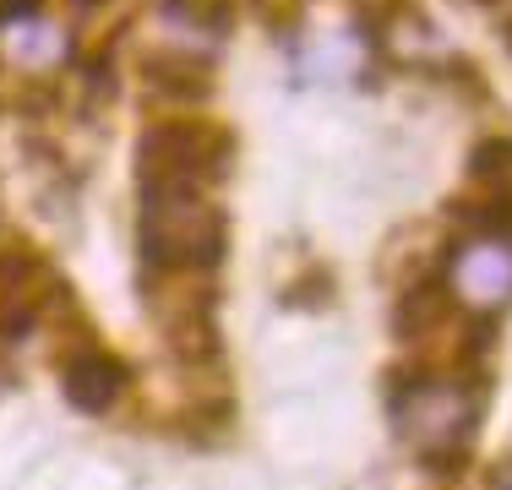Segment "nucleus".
I'll use <instances>...</instances> for the list:
<instances>
[{
    "label": "nucleus",
    "mask_w": 512,
    "mask_h": 490,
    "mask_svg": "<svg viewBox=\"0 0 512 490\" xmlns=\"http://www.w3.org/2000/svg\"><path fill=\"white\" fill-rule=\"evenodd\" d=\"M60 387H66V398L77 403L82 414H104L126 398L131 365L120 360V354L99 349V343H77V349L66 354V365H60Z\"/></svg>",
    "instance_id": "nucleus-7"
},
{
    "label": "nucleus",
    "mask_w": 512,
    "mask_h": 490,
    "mask_svg": "<svg viewBox=\"0 0 512 490\" xmlns=\"http://www.w3.org/2000/svg\"><path fill=\"white\" fill-rule=\"evenodd\" d=\"M82 6H93V0H82Z\"/></svg>",
    "instance_id": "nucleus-13"
},
{
    "label": "nucleus",
    "mask_w": 512,
    "mask_h": 490,
    "mask_svg": "<svg viewBox=\"0 0 512 490\" xmlns=\"http://www.w3.org/2000/svg\"><path fill=\"white\" fill-rule=\"evenodd\" d=\"M507 33H512V28H507Z\"/></svg>",
    "instance_id": "nucleus-14"
},
{
    "label": "nucleus",
    "mask_w": 512,
    "mask_h": 490,
    "mask_svg": "<svg viewBox=\"0 0 512 490\" xmlns=\"http://www.w3.org/2000/svg\"><path fill=\"white\" fill-rule=\"evenodd\" d=\"M447 289L469 311H502L512 305V235L507 229H480L447 256Z\"/></svg>",
    "instance_id": "nucleus-4"
},
{
    "label": "nucleus",
    "mask_w": 512,
    "mask_h": 490,
    "mask_svg": "<svg viewBox=\"0 0 512 490\" xmlns=\"http://www.w3.org/2000/svg\"><path fill=\"white\" fill-rule=\"evenodd\" d=\"M153 316L180 354H218L213 289L197 273H158L153 267Z\"/></svg>",
    "instance_id": "nucleus-6"
},
{
    "label": "nucleus",
    "mask_w": 512,
    "mask_h": 490,
    "mask_svg": "<svg viewBox=\"0 0 512 490\" xmlns=\"http://www.w3.org/2000/svg\"><path fill=\"white\" fill-rule=\"evenodd\" d=\"M474 6H496V0H474Z\"/></svg>",
    "instance_id": "nucleus-11"
},
{
    "label": "nucleus",
    "mask_w": 512,
    "mask_h": 490,
    "mask_svg": "<svg viewBox=\"0 0 512 490\" xmlns=\"http://www.w3.org/2000/svg\"><path fill=\"white\" fill-rule=\"evenodd\" d=\"M229 251V218L207 191H142V256L158 273H213Z\"/></svg>",
    "instance_id": "nucleus-2"
},
{
    "label": "nucleus",
    "mask_w": 512,
    "mask_h": 490,
    "mask_svg": "<svg viewBox=\"0 0 512 490\" xmlns=\"http://www.w3.org/2000/svg\"><path fill=\"white\" fill-rule=\"evenodd\" d=\"M502 490H512V480H502Z\"/></svg>",
    "instance_id": "nucleus-12"
},
{
    "label": "nucleus",
    "mask_w": 512,
    "mask_h": 490,
    "mask_svg": "<svg viewBox=\"0 0 512 490\" xmlns=\"http://www.w3.org/2000/svg\"><path fill=\"white\" fill-rule=\"evenodd\" d=\"M142 191H213L235 169V137L218 120H164L142 137Z\"/></svg>",
    "instance_id": "nucleus-3"
},
{
    "label": "nucleus",
    "mask_w": 512,
    "mask_h": 490,
    "mask_svg": "<svg viewBox=\"0 0 512 490\" xmlns=\"http://www.w3.org/2000/svg\"><path fill=\"white\" fill-rule=\"evenodd\" d=\"M485 414V376L480 371H442V365H414L409 387L393 392V420L414 458L425 469L453 474L474 447Z\"/></svg>",
    "instance_id": "nucleus-1"
},
{
    "label": "nucleus",
    "mask_w": 512,
    "mask_h": 490,
    "mask_svg": "<svg viewBox=\"0 0 512 490\" xmlns=\"http://www.w3.org/2000/svg\"><path fill=\"white\" fill-rule=\"evenodd\" d=\"M148 77L158 82L164 93H207V71L191 66V60H148Z\"/></svg>",
    "instance_id": "nucleus-10"
},
{
    "label": "nucleus",
    "mask_w": 512,
    "mask_h": 490,
    "mask_svg": "<svg viewBox=\"0 0 512 490\" xmlns=\"http://www.w3.org/2000/svg\"><path fill=\"white\" fill-rule=\"evenodd\" d=\"M66 33L44 28V22H17V33H11V66H55V60H66Z\"/></svg>",
    "instance_id": "nucleus-9"
},
{
    "label": "nucleus",
    "mask_w": 512,
    "mask_h": 490,
    "mask_svg": "<svg viewBox=\"0 0 512 490\" xmlns=\"http://www.w3.org/2000/svg\"><path fill=\"white\" fill-rule=\"evenodd\" d=\"M469 175H474V191L480 196H512V137H491L474 147L469 158Z\"/></svg>",
    "instance_id": "nucleus-8"
},
{
    "label": "nucleus",
    "mask_w": 512,
    "mask_h": 490,
    "mask_svg": "<svg viewBox=\"0 0 512 490\" xmlns=\"http://www.w3.org/2000/svg\"><path fill=\"white\" fill-rule=\"evenodd\" d=\"M55 300H66V284L39 251H28V245L0 251V343L22 338Z\"/></svg>",
    "instance_id": "nucleus-5"
}]
</instances>
